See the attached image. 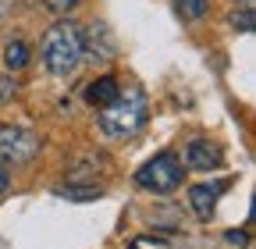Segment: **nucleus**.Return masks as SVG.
<instances>
[{
    "mask_svg": "<svg viewBox=\"0 0 256 249\" xmlns=\"http://www.w3.org/2000/svg\"><path fill=\"white\" fill-rule=\"evenodd\" d=\"M146 118L150 100L142 96V89H124L107 107H100V128L107 139H136L146 128Z\"/></svg>",
    "mask_w": 256,
    "mask_h": 249,
    "instance_id": "nucleus-1",
    "label": "nucleus"
},
{
    "mask_svg": "<svg viewBox=\"0 0 256 249\" xmlns=\"http://www.w3.org/2000/svg\"><path fill=\"white\" fill-rule=\"evenodd\" d=\"M82 28L75 22H57L46 28L43 36V64L50 68V75L64 78V75H75L82 64Z\"/></svg>",
    "mask_w": 256,
    "mask_h": 249,
    "instance_id": "nucleus-2",
    "label": "nucleus"
},
{
    "mask_svg": "<svg viewBox=\"0 0 256 249\" xmlns=\"http://www.w3.org/2000/svg\"><path fill=\"white\" fill-rule=\"evenodd\" d=\"M185 182V168L174 153H156L153 160H146L139 171H136V185L153 196H171L178 185Z\"/></svg>",
    "mask_w": 256,
    "mask_h": 249,
    "instance_id": "nucleus-3",
    "label": "nucleus"
},
{
    "mask_svg": "<svg viewBox=\"0 0 256 249\" xmlns=\"http://www.w3.org/2000/svg\"><path fill=\"white\" fill-rule=\"evenodd\" d=\"M40 136L28 124H0V160L11 168H25L40 157Z\"/></svg>",
    "mask_w": 256,
    "mask_h": 249,
    "instance_id": "nucleus-4",
    "label": "nucleus"
},
{
    "mask_svg": "<svg viewBox=\"0 0 256 249\" xmlns=\"http://www.w3.org/2000/svg\"><path fill=\"white\" fill-rule=\"evenodd\" d=\"M82 54H89V57H96V60H110V57L118 54V43H114V36H110L107 22H92L86 32H82Z\"/></svg>",
    "mask_w": 256,
    "mask_h": 249,
    "instance_id": "nucleus-5",
    "label": "nucleus"
},
{
    "mask_svg": "<svg viewBox=\"0 0 256 249\" xmlns=\"http://www.w3.org/2000/svg\"><path fill=\"white\" fill-rule=\"evenodd\" d=\"M220 189H224V182H196V185H188V210L196 214L200 221H210Z\"/></svg>",
    "mask_w": 256,
    "mask_h": 249,
    "instance_id": "nucleus-6",
    "label": "nucleus"
},
{
    "mask_svg": "<svg viewBox=\"0 0 256 249\" xmlns=\"http://www.w3.org/2000/svg\"><path fill=\"white\" fill-rule=\"evenodd\" d=\"M220 146L217 142H210V139H192L188 146H185V164L182 168H192V171H214V168H220Z\"/></svg>",
    "mask_w": 256,
    "mask_h": 249,
    "instance_id": "nucleus-7",
    "label": "nucleus"
},
{
    "mask_svg": "<svg viewBox=\"0 0 256 249\" xmlns=\"http://www.w3.org/2000/svg\"><path fill=\"white\" fill-rule=\"evenodd\" d=\"M118 92H121L118 78H114V75H100V78H92V82L86 86L82 96H86V104H89V107H107V104L118 96Z\"/></svg>",
    "mask_w": 256,
    "mask_h": 249,
    "instance_id": "nucleus-8",
    "label": "nucleus"
},
{
    "mask_svg": "<svg viewBox=\"0 0 256 249\" xmlns=\"http://www.w3.org/2000/svg\"><path fill=\"white\" fill-rule=\"evenodd\" d=\"M25 64H28V46H25V40H11V43L4 46V68L18 72V68H25Z\"/></svg>",
    "mask_w": 256,
    "mask_h": 249,
    "instance_id": "nucleus-9",
    "label": "nucleus"
},
{
    "mask_svg": "<svg viewBox=\"0 0 256 249\" xmlns=\"http://www.w3.org/2000/svg\"><path fill=\"white\" fill-rule=\"evenodd\" d=\"M174 8H178V14H182V18L200 22V18L206 14V0H174Z\"/></svg>",
    "mask_w": 256,
    "mask_h": 249,
    "instance_id": "nucleus-10",
    "label": "nucleus"
},
{
    "mask_svg": "<svg viewBox=\"0 0 256 249\" xmlns=\"http://www.w3.org/2000/svg\"><path fill=\"white\" fill-rule=\"evenodd\" d=\"M57 196H64V200H100L104 192L96 189V185H89V189H60Z\"/></svg>",
    "mask_w": 256,
    "mask_h": 249,
    "instance_id": "nucleus-11",
    "label": "nucleus"
},
{
    "mask_svg": "<svg viewBox=\"0 0 256 249\" xmlns=\"http://www.w3.org/2000/svg\"><path fill=\"white\" fill-rule=\"evenodd\" d=\"M252 22H256V18H252V11H249V8H238V11L232 14V25H235V28H242V32H252Z\"/></svg>",
    "mask_w": 256,
    "mask_h": 249,
    "instance_id": "nucleus-12",
    "label": "nucleus"
},
{
    "mask_svg": "<svg viewBox=\"0 0 256 249\" xmlns=\"http://www.w3.org/2000/svg\"><path fill=\"white\" fill-rule=\"evenodd\" d=\"M46 4V11H54V14H68V11H75L82 0H43Z\"/></svg>",
    "mask_w": 256,
    "mask_h": 249,
    "instance_id": "nucleus-13",
    "label": "nucleus"
},
{
    "mask_svg": "<svg viewBox=\"0 0 256 249\" xmlns=\"http://www.w3.org/2000/svg\"><path fill=\"white\" fill-rule=\"evenodd\" d=\"M18 96V82L8 75V78H0V104H11Z\"/></svg>",
    "mask_w": 256,
    "mask_h": 249,
    "instance_id": "nucleus-14",
    "label": "nucleus"
},
{
    "mask_svg": "<svg viewBox=\"0 0 256 249\" xmlns=\"http://www.w3.org/2000/svg\"><path fill=\"white\" fill-rule=\"evenodd\" d=\"M224 238H228L232 246H246V242H249V238H246V232H228Z\"/></svg>",
    "mask_w": 256,
    "mask_h": 249,
    "instance_id": "nucleus-15",
    "label": "nucleus"
},
{
    "mask_svg": "<svg viewBox=\"0 0 256 249\" xmlns=\"http://www.w3.org/2000/svg\"><path fill=\"white\" fill-rule=\"evenodd\" d=\"M4 189H8V171H4V164H0V196H4Z\"/></svg>",
    "mask_w": 256,
    "mask_h": 249,
    "instance_id": "nucleus-16",
    "label": "nucleus"
},
{
    "mask_svg": "<svg viewBox=\"0 0 256 249\" xmlns=\"http://www.w3.org/2000/svg\"><path fill=\"white\" fill-rule=\"evenodd\" d=\"M242 8H249V11H256V0H242Z\"/></svg>",
    "mask_w": 256,
    "mask_h": 249,
    "instance_id": "nucleus-17",
    "label": "nucleus"
}]
</instances>
